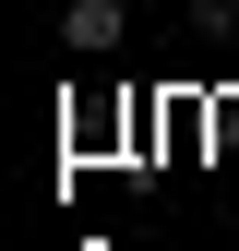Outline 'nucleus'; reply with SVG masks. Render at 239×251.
I'll return each instance as SVG.
<instances>
[{
    "instance_id": "nucleus-1",
    "label": "nucleus",
    "mask_w": 239,
    "mask_h": 251,
    "mask_svg": "<svg viewBox=\"0 0 239 251\" xmlns=\"http://www.w3.org/2000/svg\"><path fill=\"white\" fill-rule=\"evenodd\" d=\"M120 36H132L120 0H72V12H60V48H72V60H120Z\"/></svg>"
},
{
    "instance_id": "nucleus-2",
    "label": "nucleus",
    "mask_w": 239,
    "mask_h": 251,
    "mask_svg": "<svg viewBox=\"0 0 239 251\" xmlns=\"http://www.w3.org/2000/svg\"><path fill=\"white\" fill-rule=\"evenodd\" d=\"M179 24H191V36H227V24H239V0H191Z\"/></svg>"
}]
</instances>
